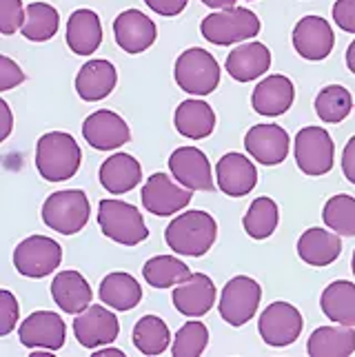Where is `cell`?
Instances as JSON below:
<instances>
[{
	"mask_svg": "<svg viewBox=\"0 0 355 357\" xmlns=\"http://www.w3.org/2000/svg\"><path fill=\"white\" fill-rule=\"evenodd\" d=\"M100 302L114 311H133L142 302V287L125 271H114L100 282Z\"/></svg>",
	"mask_w": 355,
	"mask_h": 357,
	"instance_id": "cell-29",
	"label": "cell"
},
{
	"mask_svg": "<svg viewBox=\"0 0 355 357\" xmlns=\"http://www.w3.org/2000/svg\"><path fill=\"white\" fill-rule=\"evenodd\" d=\"M24 22L22 0H0V33H16Z\"/></svg>",
	"mask_w": 355,
	"mask_h": 357,
	"instance_id": "cell-40",
	"label": "cell"
},
{
	"mask_svg": "<svg viewBox=\"0 0 355 357\" xmlns=\"http://www.w3.org/2000/svg\"><path fill=\"white\" fill-rule=\"evenodd\" d=\"M293 155L304 176L320 178L333 169L335 144L331 133L322 127H304L293 140Z\"/></svg>",
	"mask_w": 355,
	"mask_h": 357,
	"instance_id": "cell-7",
	"label": "cell"
},
{
	"mask_svg": "<svg viewBox=\"0 0 355 357\" xmlns=\"http://www.w3.org/2000/svg\"><path fill=\"white\" fill-rule=\"evenodd\" d=\"M98 225H100L105 238L120 246H138L149 238V231H146L144 218L138 211V206L116 198L100 200V204H98Z\"/></svg>",
	"mask_w": 355,
	"mask_h": 357,
	"instance_id": "cell-3",
	"label": "cell"
},
{
	"mask_svg": "<svg viewBox=\"0 0 355 357\" xmlns=\"http://www.w3.org/2000/svg\"><path fill=\"white\" fill-rule=\"evenodd\" d=\"M353 109V96L342 84H326L315 96V114L326 125H340L347 120Z\"/></svg>",
	"mask_w": 355,
	"mask_h": 357,
	"instance_id": "cell-36",
	"label": "cell"
},
{
	"mask_svg": "<svg viewBox=\"0 0 355 357\" xmlns=\"http://www.w3.org/2000/svg\"><path fill=\"white\" fill-rule=\"evenodd\" d=\"M122 355H125V351H120V349L112 347V344H107V347L96 349L91 357H122Z\"/></svg>",
	"mask_w": 355,
	"mask_h": 357,
	"instance_id": "cell-46",
	"label": "cell"
},
{
	"mask_svg": "<svg viewBox=\"0 0 355 357\" xmlns=\"http://www.w3.org/2000/svg\"><path fill=\"white\" fill-rule=\"evenodd\" d=\"M176 131L187 140H204L216 129V112L211 105L198 98L182 100L174 114Z\"/></svg>",
	"mask_w": 355,
	"mask_h": 357,
	"instance_id": "cell-27",
	"label": "cell"
},
{
	"mask_svg": "<svg viewBox=\"0 0 355 357\" xmlns=\"http://www.w3.org/2000/svg\"><path fill=\"white\" fill-rule=\"evenodd\" d=\"M169 326L158 315H142L133 326V347L142 355H163L169 349Z\"/></svg>",
	"mask_w": 355,
	"mask_h": 357,
	"instance_id": "cell-35",
	"label": "cell"
},
{
	"mask_svg": "<svg viewBox=\"0 0 355 357\" xmlns=\"http://www.w3.org/2000/svg\"><path fill=\"white\" fill-rule=\"evenodd\" d=\"M218 189L229 198H242L255 189L258 184V169L247 155L238 151L225 153L216 165Z\"/></svg>",
	"mask_w": 355,
	"mask_h": 357,
	"instance_id": "cell-17",
	"label": "cell"
},
{
	"mask_svg": "<svg viewBox=\"0 0 355 357\" xmlns=\"http://www.w3.org/2000/svg\"><path fill=\"white\" fill-rule=\"evenodd\" d=\"M174 78L182 91L191 96H209L220 84V65L206 49L191 47L178 56Z\"/></svg>",
	"mask_w": 355,
	"mask_h": 357,
	"instance_id": "cell-6",
	"label": "cell"
},
{
	"mask_svg": "<svg viewBox=\"0 0 355 357\" xmlns=\"http://www.w3.org/2000/svg\"><path fill=\"white\" fill-rule=\"evenodd\" d=\"M200 33L218 47L247 43L260 33V18L247 7L220 9L202 20Z\"/></svg>",
	"mask_w": 355,
	"mask_h": 357,
	"instance_id": "cell-5",
	"label": "cell"
},
{
	"mask_svg": "<svg viewBox=\"0 0 355 357\" xmlns=\"http://www.w3.org/2000/svg\"><path fill=\"white\" fill-rule=\"evenodd\" d=\"M0 116H3V131H0V140H7L11 135V129H14V116H11V109L7 105V100H0Z\"/></svg>",
	"mask_w": 355,
	"mask_h": 357,
	"instance_id": "cell-45",
	"label": "cell"
},
{
	"mask_svg": "<svg viewBox=\"0 0 355 357\" xmlns=\"http://www.w3.org/2000/svg\"><path fill=\"white\" fill-rule=\"evenodd\" d=\"M60 262H63V246L49 236H29L14 249L16 271L31 280L52 275Z\"/></svg>",
	"mask_w": 355,
	"mask_h": 357,
	"instance_id": "cell-8",
	"label": "cell"
},
{
	"mask_svg": "<svg viewBox=\"0 0 355 357\" xmlns=\"http://www.w3.org/2000/svg\"><path fill=\"white\" fill-rule=\"evenodd\" d=\"M227 71L238 82H251L264 76L271 67V52L264 43L247 40L227 56Z\"/></svg>",
	"mask_w": 355,
	"mask_h": 357,
	"instance_id": "cell-23",
	"label": "cell"
},
{
	"mask_svg": "<svg viewBox=\"0 0 355 357\" xmlns=\"http://www.w3.org/2000/svg\"><path fill=\"white\" fill-rule=\"evenodd\" d=\"M91 204L87 193L80 189H63L52 193L43 204V222L60 233V236H76L89 222Z\"/></svg>",
	"mask_w": 355,
	"mask_h": 357,
	"instance_id": "cell-4",
	"label": "cell"
},
{
	"mask_svg": "<svg viewBox=\"0 0 355 357\" xmlns=\"http://www.w3.org/2000/svg\"><path fill=\"white\" fill-rule=\"evenodd\" d=\"M320 309L335 324L355 326V284L349 280L331 282L320 298Z\"/></svg>",
	"mask_w": 355,
	"mask_h": 357,
	"instance_id": "cell-31",
	"label": "cell"
},
{
	"mask_svg": "<svg viewBox=\"0 0 355 357\" xmlns=\"http://www.w3.org/2000/svg\"><path fill=\"white\" fill-rule=\"evenodd\" d=\"M98 178H100V184L107 193L122 195L133 191L142 182V167L129 153H114L100 165Z\"/></svg>",
	"mask_w": 355,
	"mask_h": 357,
	"instance_id": "cell-25",
	"label": "cell"
},
{
	"mask_svg": "<svg viewBox=\"0 0 355 357\" xmlns=\"http://www.w3.org/2000/svg\"><path fill=\"white\" fill-rule=\"evenodd\" d=\"M169 171L182 187L191 191H211L213 189V174L211 162L204 151L198 146H178L169 155Z\"/></svg>",
	"mask_w": 355,
	"mask_h": 357,
	"instance_id": "cell-15",
	"label": "cell"
},
{
	"mask_svg": "<svg viewBox=\"0 0 355 357\" xmlns=\"http://www.w3.org/2000/svg\"><path fill=\"white\" fill-rule=\"evenodd\" d=\"M304 328L302 313L291 302H271L260 313L258 319V333L264 344L273 349L291 347L293 342H298Z\"/></svg>",
	"mask_w": 355,
	"mask_h": 357,
	"instance_id": "cell-10",
	"label": "cell"
},
{
	"mask_svg": "<svg viewBox=\"0 0 355 357\" xmlns=\"http://www.w3.org/2000/svg\"><path fill=\"white\" fill-rule=\"evenodd\" d=\"M67 45L76 56H91L103 45V22L91 9H76L67 20Z\"/></svg>",
	"mask_w": 355,
	"mask_h": 357,
	"instance_id": "cell-28",
	"label": "cell"
},
{
	"mask_svg": "<svg viewBox=\"0 0 355 357\" xmlns=\"http://www.w3.org/2000/svg\"><path fill=\"white\" fill-rule=\"evenodd\" d=\"M118 84V71L114 63L103 58H93L84 63L76 76V93L84 102H100Z\"/></svg>",
	"mask_w": 355,
	"mask_h": 357,
	"instance_id": "cell-22",
	"label": "cell"
},
{
	"mask_svg": "<svg viewBox=\"0 0 355 357\" xmlns=\"http://www.w3.org/2000/svg\"><path fill=\"white\" fill-rule=\"evenodd\" d=\"M216 295V284L209 275L191 273L182 284L174 287L171 300H174L176 311L185 317H202L213 309Z\"/></svg>",
	"mask_w": 355,
	"mask_h": 357,
	"instance_id": "cell-20",
	"label": "cell"
},
{
	"mask_svg": "<svg viewBox=\"0 0 355 357\" xmlns=\"http://www.w3.org/2000/svg\"><path fill=\"white\" fill-rule=\"evenodd\" d=\"M307 353L311 357H347L355 353V326H320L315 328L309 342Z\"/></svg>",
	"mask_w": 355,
	"mask_h": 357,
	"instance_id": "cell-30",
	"label": "cell"
},
{
	"mask_svg": "<svg viewBox=\"0 0 355 357\" xmlns=\"http://www.w3.org/2000/svg\"><path fill=\"white\" fill-rule=\"evenodd\" d=\"M142 275L146 284L153 289H171L182 284L191 275V268L176 255H156L144 262Z\"/></svg>",
	"mask_w": 355,
	"mask_h": 357,
	"instance_id": "cell-33",
	"label": "cell"
},
{
	"mask_svg": "<svg viewBox=\"0 0 355 357\" xmlns=\"http://www.w3.org/2000/svg\"><path fill=\"white\" fill-rule=\"evenodd\" d=\"M347 67H349L351 73H355V40L347 49Z\"/></svg>",
	"mask_w": 355,
	"mask_h": 357,
	"instance_id": "cell-48",
	"label": "cell"
},
{
	"mask_svg": "<svg viewBox=\"0 0 355 357\" xmlns=\"http://www.w3.org/2000/svg\"><path fill=\"white\" fill-rule=\"evenodd\" d=\"M73 335L84 349H100L114 344L120 335V322L107 304H91L89 309L76 315L73 319Z\"/></svg>",
	"mask_w": 355,
	"mask_h": 357,
	"instance_id": "cell-12",
	"label": "cell"
},
{
	"mask_svg": "<svg viewBox=\"0 0 355 357\" xmlns=\"http://www.w3.org/2000/svg\"><path fill=\"white\" fill-rule=\"evenodd\" d=\"M260 298H262V289L253 278L249 275L231 278L225 284L218 302L220 317L231 326H244L249 319H253L255 311H258Z\"/></svg>",
	"mask_w": 355,
	"mask_h": 357,
	"instance_id": "cell-9",
	"label": "cell"
},
{
	"mask_svg": "<svg viewBox=\"0 0 355 357\" xmlns=\"http://www.w3.org/2000/svg\"><path fill=\"white\" fill-rule=\"evenodd\" d=\"M24 80H27V76H24V71L20 69L18 63H14L9 56H0V91H9L18 87V84H22Z\"/></svg>",
	"mask_w": 355,
	"mask_h": 357,
	"instance_id": "cell-41",
	"label": "cell"
},
{
	"mask_svg": "<svg viewBox=\"0 0 355 357\" xmlns=\"http://www.w3.org/2000/svg\"><path fill=\"white\" fill-rule=\"evenodd\" d=\"M18 337L24 349H47L60 351L65 347L67 324L65 319L54 311H36L27 319H22L18 328Z\"/></svg>",
	"mask_w": 355,
	"mask_h": 357,
	"instance_id": "cell-13",
	"label": "cell"
},
{
	"mask_svg": "<svg viewBox=\"0 0 355 357\" xmlns=\"http://www.w3.org/2000/svg\"><path fill=\"white\" fill-rule=\"evenodd\" d=\"M342 174L351 184H355V135L345 144V151H342Z\"/></svg>",
	"mask_w": 355,
	"mask_h": 357,
	"instance_id": "cell-44",
	"label": "cell"
},
{
	"mask_svg": "<svg viewBox=\"0 0 355 357\" xmlns=\"http://www.w3.org/2000/svg\"><path fill=\"white\" fill-rule=\"evenodd\" d=\"M335 47V33L322 16H304L293 27V49L304 60L320 63Z\"/></svg>",
	"mask_w": 355,
	"mask_h": 357,
	"instance_id": "cell-14",
	"label": "cell"
},
{
	"mask_svg": "<svg viewBox=\"0 0 355 357\" xmlns=\"http://www.w3.org/2000/svg\"><path fill=\"white\" fill-rule=\"evenodd\" d=\"M82 138L98 151H114L131 140V129L120 114L100 109L82 122Z\"/></svg>",
	"mask_w": 355,
	"mask_h": 357,
	"instance_id": "cell-16",
	"label": "cell"
},
{
	"mask_svg": "<svg viewBox=\"0 0 355 357\" xmlns=\"http://www.w3.org/2000/svg\"><path fill=\"white\" fill-rule=\"evenodd\" d=\"M351 268H353V275H355V251H353V260H351Z\"/></svg>",
	"mask_w": 355,
	"mask_h": 357,
	"instance_id": "cell-49",
	"label": "cell"
},
{
	"mask_svg": "<svg viewBox=\"0 0 355 357\" xmlns=\"http://www.w3.org/2000/svg\"><path fill=\"white\" fill-rule=\"evenodd\" d=\"M20 319V306L16 295L3 289L0 291V337H7L11 331L18 326Z\"/></svg>",
	"mask_w": 355,
	"mask_h": 357,
	"instance_id": "cell-39",
	"label": "cell"
},
{
	"mask_svg": "<svg viewBox=\"0 0 355 357\" xmlns=\"http://www.w3.org/2000/svg\"><path fill=\"white\" fill-rule=\"evenodd\" d=\"M60 27V16L58 9L43 0L24 7V22L20 27V33L31 43H47L58 33Z\"/></svg>",
	"mask_w": 355,
	"mask_h": 357,
	"instance_id": "cell-32",
	"label": "cell"
},
{
	"mask_svg": "<svg viewBox=\"0 0 355 357\" xmlns=\"http://www.w3.org/2000/svg\"><path fill=\"white\" fill-rule=\"evenodd\" d=\"M333 22L342 31L355 33V0H335Z\"/></svg>",
	"mask_w": 355,
	"mask_h": 357,
	"instance_id": "cell-42",
	"label": "cell"
},
{
	"mask_svg": "<svg viewBox=\"0 0 355 357\" xmlns=\"http://www.w3.org/2000/svg\"><path fill=\"white\" fill-rule=\"evenodd\" d=\"M52 298L63 313L78 315L91 306L93 291L80 271H60L52 282Z\"/></svg>",
	"mask_w": 355,
	"mask_h": 357,
	"instance_id": "cell-24",
	"label": "cell"
},
{
	"mask_svg": "<svg viewBox=\"0 0 355 357\" xmlns=\"http://www.w3.org/2000/svg\"><path fill=\"white\" fill-rule=\"evenodd\" d=\"M342 253V240L335 231L313 227L307 229L298 240V255L309 266H328L333 264Z\"/></svg>",
	"mask_w": 355,
	"mask_h": 357,
	"instance_id": "cell-26",
	"label": "cell"
},
{
	"mask_svg": "<svg viewBox=\"0 0 355 357\" xmlns=\"http://www.w3.org/2000/svg\"><path fill=\"white\" fill-rule=\"evenodd\" d=\"M293 100H296V87H293L291 78L280 76V73H273V76L262 78L255 89L251 93V107L255 114L266 116V118H275L287 114Z\"/></svg>",
	"mask_w": 355,
	"mask_h": 357,
	"instance_id": "cell-21",
	"label": "cell"
},
{
	"mask_svg": "<svg viewBox=\"0 0 355 357\" xmlns=\"http://www.w3.org/2000/svg\"><path fill=\"white\" fill-rule=\"evenodd\" d=\"M209 347V328L198 317H191L187 324L178 328V333L171 344V353L176 357H198Z\"/></svg>",
	"mask_w": 355,
	"mask_h": 357,
	"instance_id": "cell-38",
	"label": "cell"
},
{
	"mask_svg": "<svg viewBox=\"0 0 355 357\" xmlns=\"http://www.w3.org/2000/svg\"><path fill=\"white\" fill-rule=\"evenodd\" d=\"M291 138L280 125H255L244 135V149L264 167H275L289 155Z\"/></svg>",
	"mask_w": 355,
	"mask_h": 357,
	"instance_id": "cell-19",
	"label": "cell"
},
{
	"mask_svg": "<svg viewBox=\"0 0 355 357\" xmlns=\"http://www.w3.org/2000/svg\"><path fill=\"white\" fill-rule=\"evenodd\" d=\"M206 7H211L213 11H220V9H231L236 7V0H202Z\"/></svg>",
	"mask_w": 355,
	"mask_h": 357,
	"instance_id": "cell-47",
	"label": "cell"
},
{
	"mask_svg": "<svg viewBox=\"0 0 355 357\" xmlns=\"http://www.w3.org/2000/svg\"><path fill=\"white\" fill-rule=\"evenodd\" d=\"M218 238V222L206 211H185L176 215L165 231V242L174 253L185 257H202Z\"/></svg>",
	"mask_w": 355,
	"mask_h": 357,
	"instance_id": "cell-2",
	"label": "cell"
},
{
	"mask_svg": "<svg viewBox=\"0 0 355 357\" xmlns=\"http://www.w3.org/2000/svg\"><path fill=\"white\" fill-rule=\"evenodd\" d=\"M144 3L151 11H156L158 16L174 18V16H178V14L185 11L189 0H144Z\"/></svg>",
	"mask_w": 355,
	"mask_h": 357,
	"instance_id": "cell-43",
	"label": "cell"
},
{
	"mask_svg": "<svg viewBox=\"0 0 355 357\" xmlns=\"http://www.w3.org/2000/svg\"><path fill=\"white\" fill-rule=\"evenodd\" d=\"M82 162L80 144L71 133L49 131L36 142V169L47 182H65L78 174Z\"/></svg>",
	"mask_w": 355,
	"mask_h": 357,
	"instance_id": "cell-1",
	"label": "cell"
},
{
	"mask_svg": "<svg viewBox=\"0 0 355 357\" xmlns=\"http://www.w3.org/2000/svg\"><path fill=\"white\" fill-rule=\"evenodd\" d=\"M114 36L116 43L125 54H142L146 52L158 38L156 22L142 14L140 9H125L114 20Z\"/></svg>",
	"mask_w": 355,
	"mask_h": 357,
	"instance_id": "cell-18",
	"label": "cell"
},
{
	"mask_svg": "<svg viewBox=\"0 0 355 357\" xmlns=\"http://www.w3.org/2000/svg\"><path fill=\"white\" fill-rule=\"evenodd\" d=\"M324 225L335 231L338 236H355V198L347 193H340L328 198L322 208Z\"/></svg>",
	"mask_w": 355,
	"mask_h": 357,
	"instance_id": "cell-37",
	"label": "cell"
},
{
	"mask_svg": "<svg viewBox=\"0 0 355 357\" xmlns=\"http://www.w3.org/2000/svg\"><path fill=\"white\" fill-rule=\"evenodd\" d=\"M193 191L182 187V184L167 174H153L146 178V182L142 184V206L149 213L158 215V218H167L180 213L182 208H187L191 202Z\"/></svg>",
	"mask_w": 355,
	"mask_h": 357,
	"instance_id": "cell-11",
	"label": "cell"
},
{
	"mask_svg": "<svg viewBox=\"0 0 355 357\" xmlns=\"http://www.w3.org/2000/svg\"><path fill=\"white\" fill-rule=\"evenodd\" d=\"M280 222V208L275 204V200L266 198H255L251 202V206L247 208V213L242 218V227L244 233L253 240H266L271 238Z\"/></svg>",
	"mask_w": 355,
	"mask_h": 357,
	"instance_id": "cell-34",
	"label": "cell"
}]
</instances>
